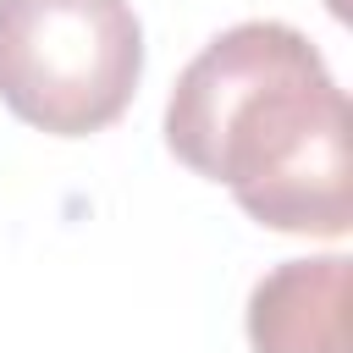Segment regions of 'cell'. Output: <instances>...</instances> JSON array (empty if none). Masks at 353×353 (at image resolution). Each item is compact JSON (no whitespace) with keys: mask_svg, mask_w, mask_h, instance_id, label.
Returning a JSON list of instances; mask_svg holds the SVG:
<instances>
[{"mask_svg":"<svg viewBox=\"0 0 353 353\" xmlns=\"http://www.w3.org/2000/svg\"><path fill=\"white\" fill-rule=\"evenodd\" d=\"M165 143L270 232L347 237L353 226L347 94L287 22H237L210 39L171 88Z\"/></svg>","mask_w":353,"mask_h":353,"instance_id":"1","label":"cell"},{"mask_svg":"<svg viewBox=\"0 0 353 353\" xmlns=\"http://www.w3.org/2000/svg\"><path fill=\"white\" fill-rule=\"evenodd\" d=\"M143 77L127 0H0V99L39 132L110 127Z\"/></svg>","mask_w":353,"mask_h":353,"instance_id":"2","label":"cell"},{"mask_svg":"<svg viewBox=\"0 0 353 353\" xmlns=\"http://www.w3.org/2000/svg\"><path fill=\"white\" fill-rule=\"evenodd\" d=\"M353 265L342 254L287 259L248 298L254 353H353Z\"/></svg>","mask_w":353,"mask_h":353,"instance_id":"3","label":"cell"}]
</instances>
